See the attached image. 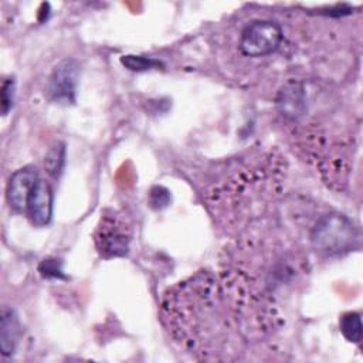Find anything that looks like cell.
<instances>
[{"label":"cell","mask_w":363,"mask_h":363,"mask_svg":"<svg viewBox=\"0 0 363 363\" xmlns=\"http://www.w3.org/2000/svg\"><path fill=\"white\" fill-rule=\"evenodd\" d=\"M340 332L346 340L352 343H360L362 340V318L357 312H347L342 315L339 320Z\"/></svg>","instance_id":"cell-10"},{"label":"cell","mask_w":363,"mask_h":363,"mask_svg":"<svg viewBox=\"0 0 363 363\" xmlns=\"http://www.w3.org/2000/svg\"><path fill=\"white\" fill-rule=\"evenodd\" d=\"M121 62L130 71H146L162 65V62H159L157 60L142 55H123L121 58Z\"/></svg>","instance_id":"cell-12"},{"label":"cell","mask_w":363,"mask_h":363,"mask_svg":"<svg viewBox=\"0 0 363 363\" xmlns=\"http://www.w3.org/2000/svg\"><path fill=\"white\" fill-rule=\"evenodd\" d=\"M94 237L96 250L104 258L123 257L129 251V225L118 216H104Z\"/></svg>","instance_id":"cell-4"},{"label":"cell","mask_w":363,"mask_h":363,"mask_svg":"<svg viewBox=\"0 0 363 363\" xmlns=\"http://www.w3.org/2000/svg\"><path fill=\"white\" fill-rule=\"evenodd\" d=\"M282 30L272 20H255L245 26L240 37V50L247 57H265L279 48Z\"/></svg>","instance_id":"cell-3"},{"label":"cell","mask_w":363,"mask_h":363,"mask_svg":"<svg viewBox=\"0 0 363 363\" xmlns=\"http://www.w3.org/2000/svg\"><path fill=\"white\" fill-rule=\"evenodd\" d=\"M78 77L79 65L75 60H64L55 65L48 81V94L51 99L64 105L74 104Z\"/></svg>","instance_id":"cell-5"},{"label":"cell","mask_w":363,"mask_h":363,"mask_svg":"<svg viewBox=\"0 0 363 363\" xmlns=\"http://www.w3.org/2000/svg\"><path fill=\"white\" fill-rule=\"evenodd\" d=\"M38 271L41 272V275L44 278H65L62 274L61 261L55 259V258L43 259L38 267Z\"/></svg>","instance_id":"cell-14"},{"label":"cell","mask_w":363,"mask_h":363,"mask_svg":"<svg viewBox=\"0 0 363 363\" xmlns=\"http://www.w3.org/2000/svg\"><path fill=\"white\" fill-rule=\"evenodd\" d=\"M64 162H65V147H64L62 143L54 145L47 152L45 157H44L45 170L52 177H58L60 176V173L62 172V167H64Z\"/></svg>","instance_id":"cell-11"},{"label":"cell","mask_w":363,"mask_h":363,"mask_svg":"<svg viewBox=\"0 0 363 363\" xmlns=\"http://www.w3.org/2000/svg\"><path fill=\"white\" fill-rule=\"evenodd\" d=\"M220 296V282L203 271L169 291L162 306L172 335L204 360H221L223 340L228 337L227 318L217 311Z\"/></svg>","instance_id":"cell-1"},{"label":"cell","mask_w":363,"mask_h":363,"mask_svg":"<svg viewBox=\"0 0 363 363\" xmlns=\"http://www.w3.org/2000/svg\"><path fill=\"white\" fill-rule=\"evenodd\" d=\"M356 238V227L346 216L339 213H330L319 218L311 233L312 247L325 255L347 251Z\"/></svg>","instance_id":"cell-2"},{"label":"cell","mask_w":363,"mask_h":363,"mask_svg":"<svg viewBox=\"0 0 363 363\" xmlns=\"http://www.w3.org/2000/svg\"><path fill=\"white\" fill-rule=\"evenodd\" d=\"M278 108L282 115L291 119H296L303 115L306 104H305V94L301 85L291 84L281 89L278 96Z\"/></svg>","instance_id":"cell-8"},{"label":"cell","mask_w":363,"mask_h":363,"mask_svg":"<svg viewBox=\"0 0 363 363\" xmlns=\"http://www.w3.org/2000/svg\"><path fill=\"white\" fill-rule=\"evenodd\" d=\"M20 339V322L13 309H4L0 322V349L4 356L14 353Z\"/></svg>","instance_id":"cell-9"},{"label":"cell","mask_w":363,"mask_h":363,"mask_svg":"<svg viewBox=\"0 0 363 363\" xmlns=\"http://www.w3.org/2000/svg\"><path fill=\"white\" fill-rule=\"evenodd\" d=\"M170 191L163 186H153L149 191V204L155 210H163L170 204Z\"/></svg>","instance_id":"cell-13"},{"label":"cell","mask_w":363,"mask_h":363,"mask_svg":"<svg viewBox=\"0 0 363 363\" xmlns=\"http://www.w3.org/2000/svg\"><path fill=\"white\" fill-rule=\"evenodd\" d=\"M27 214L33 224L47 225L52 217V190L45 180H38L33 189L28 203Z\"/></svg>","instance_id":"cell-7"},{"label":"cell","mask_w":363,"mask_h":363,"mask_svg":"<svg viewBox=\"0 0 363 363\" xmlns=\"http://www.w3.org/2000/svg\"><path fill=\"white\" fill-rule=\"evenodd\" d=\"M38 180L37 169L33 166H24L16 170L7 184V201L10 207L16 211H26L30 194Z\"/></svg>","instance_id":"cell-6"},{"label":"cell","mask_w":363,"mask_h":363,"mask_svg":"<svg viewBox=\"0 0 363 363\" xmlns=\"http://www.w3.org/2000/svg\"><path fill=\"white\" fill-rule=\"evenodd\" d=\"M16 89V82L13 78H9L4 81L1 86V112L3 115H7V112L11 109L13 102H14V91Z\"/></svg>","instance_id":"cell-15"}]
</instances>
